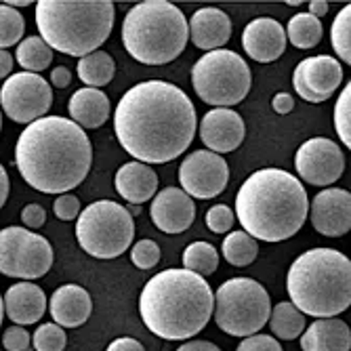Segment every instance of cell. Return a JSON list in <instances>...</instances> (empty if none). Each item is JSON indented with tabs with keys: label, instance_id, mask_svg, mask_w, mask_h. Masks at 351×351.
Instances as JSON below:
<instances>
[{
	"label": "cell",
	"instance_id": "48",
	"mask_svg": "<svg viewBox=\"0 0 351 351\" xmlns=\"http://www.w3.org/2000/svg\"><path fill=\"white\" fill-rule=\"evenodd\" d=\"M328 13V3H324V0H313V3H309V15H313L315 19H320Z\"/></svg>",
	"mask_w": 351,
	"mask_h": 351
},
{
	"label": "cell",
	"instance_id": "37",
	"mask_svg": "<svg viewBox=\"0 0 351 351\" xmlns=\"http://www.w3.org/2000/svg\"><path fill=\"white\" fill-rule=\"evenodd\" d=\"M236 223V215L228 204H217L206 213V228L215 234H226Z\"/></svg>",
	"mask_w": 351,
	"mask_h": 351
},
{
	"label": "cell",
	"instance_id": "2",
	"mask_svg": "<svg viewBox=\"0 0 351 351\" xmlns=\"http://www.w3.org/2000/svg\"><path fill=\"white\" fill-rule=\"evenodd\" d=\"M90 162V139L76 122L61 116L27 124L15 145V165L23 181L43 194H68L86 179Z\"/></svg>",
	"mask_w": 351,
	"mask_h": 351
},
{
	"label": "cell",
	"instance_id": "4",
	"mask_svg": "<svg viewBox=\"0 0 351 351\" xmlns=\"http://www.w3.org/2000/svg\"><path fill=\"white\" fill-rule=\"evenodd\" d=\"M215 297L208 282L187 269L156 274L139 295V315L149 332L167 341H187L210 322Z\"/></svg>",
	"mask_w": 351,
	"mask_h": 351
},
{
	"label": "cell",
	"instance_id": "11",
	"mask_svg": "<svg viewBox=\"0 0 351 351\" xmlns=\"http://www.w3.org/2000/svg\"><path fill=\"white\" fill-rule=\"evenodd\" d=\"M53 265V248L47 238L25 228L0 230V274L23 282L43 278Z\"/></svg>",
	"mask_w": 351,
	"mask_h": 351
},
{
	"label": "cell",
	"instance_id": "40",
	"mask_svg": "<svg viewBox=\"0 0 351 351\" xmlns=\"http://www.w3.org/2000/svg\"><path fill=\"white\" fill-rule=\"evenodd\" d=\"M55 217L61 221H72L80 215V200L74 194H61L53 204Z\"/></svg>",
	"mask_w": 351,
	"mask_h": 351
},
{
	"label": "cell",
	"instance_id": "20",
	"mask_svg": "<svg viewBox=\"0 0 351 351\" xmlns=\"http://www.w3.org/2000/svg\"><path fill=\"white\" fill-rule=\"evenodd\" d=\"M5 313L15 326H29L40 322L47 309V295L40 286L32 282H17L7 291L5 299Z\"/></svg>",
	"mask_w": 351,
	"mask_h": 351
},
{
	"label": "cell",
	"instance_id": "24",
	"mask_svg": "<svg viewBox=\"0 0 351 351\" xmlns=\"http://www.w3.org/2000/svg\"><path fill=\"white\" fill-rule=\"evenodd\" d=\"M303 351H349L351 330L343 320L337 317H320L301 337Z\"/></svg>",
	"mask_w": 351,
	"mask_h": 351
},
{
	"label": "cell",
	"instance_id": "29",
	"mask_svg": "<svg viewBox=\"0 0 351 351\" xmlns=\"http://www.w3.org/2000/svg\"><path fill=\"white\" fill-rule=\"evenodd\" d=\"M286 32V40H291L297 49H313L322 40V21L315 19L309 13H297L291 21Z\"/></svg>",
	"mask_w": 351,
	"mask_h": 351
},
{
	"label": "cell",
	"instance_id": "33",
	"mask_svg": "<svg viewBox=\"0 0 351 351\" xmlns=\"http://www.w3.org/2000/svg\"><path fill=\"white\" fill-rule=\"evenodd\" d=\"M23 15L9 5H0V49L7 51V47L19 45V40L23 38Z\"/></svg>",
	"mask_w": 351,
	"mask_h": 351
},
{
	"label": "cell",
	"instance_id": "7",
	"mask_svg": "<svg viewBox=\"0 0 351 351\" xmlns=\"http://www.w3.org/2000/svg\"><path fill=\"white\" fill-rule=\"evenodd\" d=\"M189 40L183 11L167 0H145L135 5L122 21V45L135 61L165 66L177 59Z\"/></svg>",
	"mask_w": 351,
	"mask_h": 351
},
{
	"label": "cell",
	"instance_id": "36",
	"mask_svg": "<svg viewBox=\"0 0 351 351\" xmlns=\"http://www.w3.org/2000/svg\"><path fill=\"white\" fill-rule=\"evenodd\" d=\"M131 261L139 267V269H152L160 261V248L154 240H139L133 248H131Z\"/></svg>",
	"mask_w": 351,
	"mask_h": 351
},
{
	"label": "cell",
	"instance_id": "8",
	"mask_svg": "<svg viewBox=\"0 0 351 351\" xmlns=\"http://www.w3.org/2000/svg\"><path fill=\"white\" fill-rule=\"evenodd\" d=\"M215 297V322L232 337L257 335L269 320L271 301L269 295L257 280L232 278L223 282Z\"/></svg>",
	"mask_w": 351,
	"mask_h": 351
},
{
	"label": "cell",
	"instance_id": "35",
	"mask_svg": "<svg viewBox=\"0 0 351 351\" xmlns=\"http://www.w3.org/2000/svg\"><path fill=\"white\" fill-rule=\"evenodd\" d=\"M32 343H34L36 351H63L68 343V337L63 332L61 326L53 324H40L32 337Z\"/></svg>",
	"mask_w": 351,
	"mask_h": 351
},
{
	"label": "cell",
	"instance_id": "50",
	"mask_svg": "<svg viewBox=\"0 0 351 351\" xmlns=\"http://www.w3.org/2000/svg\"><path fill=\"white\" fill-rule=\"evenodd\" d=\"M3 317H5V305H3V297H0V324H3Z\"/></svg>",
	"mask_w": 351,
	"mask_h": 351
},
{
	"label": "cell",
	"instance_id": "6",
	"mask_svg": "<svg viewBox=\"0 0 351 351\" xmlns=\"http://www.w3.org/2000/svg\"><path fill=\"white\" fill-rule=\"evenodd\" d=\"M116 9L110 0H40L36 3V25L40 38L55 51L86 57L112 34Z\"/></svg>",
	"mask_w": 351,
	"mask_h": 351
},
{
	"label": "cell",
	"instance_id": "30",
	"mask_svg": "<svg viewBox=\"0 0 351 351\" xmlns=\"http://www.w3.org/2000/svg\"><path fill=\"white\" fill-rule=\"evenodd\" d=\"M223 257L228 259L234 267H246L250 265L259 254V244L254 238H250L246 232H232L223 240Z\"/></svg>",
	"mask_w": 351,
	"mask_h": 351
},
{
	"label": "cell",
	"instance_id": "26",
	"mask_svg": "<svg viewBox=\"0 0 351 351\" xmlns=\"http://www.w3.org/2000/svg\"><path fill=\"white\" fill-rule=\"evenodd\" d=\"M116 74V63L110 53L106 51H95L82 59H78V78L88 88H99L112 82Z\"/></svg>",
	"mask_w": 351,
	"mask_h": 351
},
{
	"label": "cell",
	"instance_id": "42",
	"mask_svg": "<svg viewBox=\"0 0 351 351\" xmlns=\"http://www.w3.org/2000/svg\"><path fill=\"white\" fill-rule=\"evenodd\" d=\"M106 351H145V349H143V345H141L137 339H133V337H120V339L112 341V343L108 345Z\"/></svg>",
	"mask_w": 351,
	"mask_h": 351
},
{
	"label": "cell",
	"instance_id": "19",
	"mask_svg": "<svg viewBox=\"0 0 351 351\" xmlns=\"http://www.w3.org/2000/svg\"><path fill=\"white\" fill-rule=\"evenodd\" d=\"M286 32L280 21L271 17L252 19L242 32V47L246 55L259 63L276 61L286 51Z\"/></svg>",
	"mask_w": 351,
	"mask_h": 351
},
{
	"label": "cell",
	"instance_id": "45",
	"mask_svg": "<svg viewBox=\"0 0 351 351\" xmlns=\"http://www.w3.org/2000/svg\"><path fill=\"white\" fill-rule=\"evenodd\" d=\"M177 351H221V349L210 341H187Z\"/></svg>",
	"mask_w": 351,
	"mask_h": 351
},
{
	"label": "cell",
	"instance_id": "49",
	"mask_svg": "<svg viewBox=\"0 0 351 351\" xmlns=\"http://www.w3.org/2000/svg\"><path fill=\"white\" fill-rule=\"evenodd\" d=\"M7 5H9V7H11V5H13V7H27V5H32V3H29V0H15V3H7Z\"/></svg>",
	"mask_w": 351,
	"mask_h": 351
},
{
	"label": "cell",
	"instance_id": "51",
	"mask_svg": "<svg viewBox=\"0 0 351 351\" xmlns=\"http://www.w3.org/2000/svg\"><path fill=\"white\" fill-rule=\"evenodd\" d=\"M286 5H289V7H299L303 3H301V0H291V3H286Z\"/></svg>",
	"mask_w": 351,
	"mask_h": 351
},
{
	"label": "cell",
	"instance_id": "23",
	"mask_svg": "<svg viewBox=\"0 0 351 351\" xmlns=\"http://www.w3.org/2000/svg\"><path fill=\"white\" fill-rule=\"evenodd\" d=\"M116 191L131 204H143L156 196L158 175L152 167L143 162H126L116 173Z\"/></svg>",
	"mask_w": 351,
	"mask_h": 351
},
{
	"label": "cell",
	"instance_id": "14",
	"mask_svg": "<svg viewBox=\"0 0 351 351\" xmlns=\"http://www.w3.org/2000/svg\"><path fill=\"white\" fill-rule=\"evenodd\" d=\"M295 167L303 181L326 187L341 179L345 171V156L335 141L326 137H313L297 149Z\"/></svg>",
	"mask_w": 351,
	"mask_h": 351
},
{
	"label": "cell",
	"instance_id": "34",
	"mask_svg": "<svg viewBox=\"0 0 351 351\" xmlns=\"http://www.w3.org/2000/svg\"><path fill=\"white\" fill-rule=\"evenodd\" d=\"M335 129L339 139L347 145V149L351 147V82H347V86L341 90L337 106H335Z\"/></svg>",
	"mask_w": 351,
	"mask_h": 351
},
{
	"label": "cell",
	"instance_id": "12",
	"mask_svg": "<svg viewBox=\"0 0 351 351\" xmlns=\"http://www.w3.org/2000/svg\"><path fill=\"white\" fill-rule=\"evenodd\" d=\"M53 106V88L40 76L32 72L11 74L0 88V108L19 124H32L47 116Z\"/></svg>",
	"mask_w": 351,
	"mask_h": 351
},
{
	"label": "cell",
	"instance_id": "39",
	"mask_svg": "<svg viewBox=\"0 0 351 351\" xmlns=\"http://www.w3.org/2000/svg\"><path fill=\"white\" fill-rule=\"evenodd\" d=\"M236 351H282L280 341L274 339L271 335H252L246 337Z\"/></svg>",
	"mask_w": 351,
	"mask_h": 351
},
{
	"label": "cell",
	"instance_id": "52",
	"mask_svg": "<svg viewBox=\"0 0 351 351\" xmlns=\"http://www.w3.org/2000/svg\"><path fill=\"white\" fill-rule=\"evenodd\" d=\"M137 213H139V206H137V204H133V206H131V217H133V215H137Z\"/></svg>",
	"mask_w": 351,
	"mask_h": 351
},
{
	"label": "cell",
	"instance_id": "17",
	"mask_svg": "<svg viewBox=\"0 0 351 351\" xmlns=\"http://www.w3.org/2000/svg\"><path fill=\"white\" fill-rule=\"evenodd\" d=\"M246 124L232 108H215L204 114L200 122V139L215 154H230L242 145Z\"/></svg>",
	"mask_w": 351,
	"mask_h": 351
},
{
	"label": "cell",
	"instance_id": "32",
	"mask_svg": "<svg viewBox=\"0 0 351 351\" xmlns=\"http://www.w3.org/2000/svg\"><path fill=\"white\" fill-rule=\"evenodd\" d=\"M330 40L339 59L349 66L351 63V5L343 7L339 15L335 17L332 29H330Z\"/></svg>",
	"mask_w": 351,
	"mask_h": 351
},
{
	"label": "cell",
	"instance_id": "38",
	"mask_svg": "<svg viewBox=\"0 0 351 351\" xmlns=\"http://www.w3.org/2000/svg\"><path fill=\"white\" fill-rule=\"evenodd\" d=\"M32 337L23 326H9L3 335V347L7 351H29Z\"/></svg>",
	"mask_w": 351,
	"mask_h": 351
},
{
	"label": "cell",
	"instance_id": "1",
	"mask_svg": "<svg viewBox=\"0 0 351 351\" xmlns=\"http://www.w3.org/2000/svg\"><path fill=\"white\" fill-rule=\"evenodd\" d=\"M196 108L187 95L165 80L129 88L116 106L114 131L137 162L165 165L181 156L196 137Z\"/></svg>",
	"mask_w": 351,
	"mask_h": 351
},
{
	"label": "cell",
	"instance_id": "15",
	"mask_svg": "<svg viewBox=\"0 0 351 351\" xmlns=\"http://www.w3.org/2000/svg\"><path fill=\"white\" fill-rule=\"evenodd\" d=\"M343 82L341 63L330 55H315L303 59L293 72V86L299 97L309 104H322Z\"/></svg>",
	"mask_w": 351,
	"mask_h": 351
},
{
	"label": "cell",
	"instance_id": "53",
	"mask_svg": "<svg viewBox=\"0 0 351 351\" xmlns=\"http://www.w3.org/2000/svg\"><path fill=\"white\" fill-rule=\"evenodd\" d=\"M0 131H3V114H0Z\"/></svg>",
	"mask_w": 351,
	"mask_h": 351
},
{
	"label": "cell",
	"instance_id": "21",
	"mask_svg": "<svg viewBox=\"0 0 351 351\" xmlns=\"http://www.w3.org/2000/svg\"><path fill=\"white\" fill-rule=\"evenodd\" d=\"M49 311L53 322L61 328H78L82 326L93 311L90 295L78 284H63L53 293Z\"/></svg>",
	"mask_w": 351,
	"mask_h": 351
},
{
	"label": "cell",
	"instance_id": "5",
	"mask_svg": "<svg viewBox=\"0 0 351 351\" xmlns=\"http://www.w3.org/2000/svg\"><path fill=\"white\" fill-rule=\"evenodd\" d=\"M286 291L303 315L335 317L351 305V263L335 248H311L293 261Z\"/></svg>",
	"mask_w": 351,
	"mask_h": 351
},
{
	"label": "cell",
	"instance_id": "10",
	"mask_svg": "<svg viewBox=\"0 0 351 351\" xmlns=\"http://www.w3.org/2000/svg\"><path fill=\"white\" fill-rule=\"evenodd\" d=\"M76 238L90 257L116 259L129 250L135 238V223L129 208L112 200H97L78 215Z\"/></svg>",
	"mask_w": 351,
	"mask_h": 351
},
{
	"label": "cell",
	"instance_id": "13",
	"mask_svg": "<svg viewBox=\"0 0 351 351\" xmlns=\"http://www.w3.org/2000/svg\"><path fill=\"white\" fill-rule=\"evenodd\" d=\"M179 183L189 198L210 200L228 187L230 167L223 156L208 149H196L181 162Z\"/></svg>",
	"mask_w": 351,
	"mask_h": 351
},
{
	"label": "cell",
	"instance_id": "27",
	"mask_svg": "<svg viewBox=\"0 0 351 351\" xmlns=\"http://www.w3.org/2000/svg\"><path fill=\"white\" fill-rule=\"evenodd\" d=\"M269 328L271 332L282 339V341H293L303 335L305 330V315L291 303V301H282L278 303L271 313H269Z\"/></svg>",
	"mask_w": 351,
	"mask_h": 351
},
{
	"label": "cell",
	"instance_id": "9",
	"mask_svg": "<svg viewBox=\"0 0 351 351\" xmlns=\"http://www.w3.org/2000/svg\"><path fill=\"white\" fill-rule=\"evenodd\" d=\"M191 84L204 104L230 108L248 95L252 74L242 55L228 49H217L196 61V66L191 68Z\"/></svg>",
	"mask_w": 351,
	"mask_h": 351
},
{
	"label": "cell",
	"instance_id": "28",
	"mask_svg": "<svg viewBox=\"0 0 351 351\" xmlns=\"http://www.w3.org/2000/svg\"><path fill=\"white\" fill-rule=\"evenodd\" d=\"M17 63L32 74L47 70L53 61V49L40 36H27L17 45Z\"/></svg>",
	"mask_w": 351,
	"mask_h": 351
},
{
	"label": "cell",
	"instance_id": "3",
	"mask_svg": "<svg viewBox=\"0 0 351 351\" xmlns=\"http://www.w3.org/2000/svg\"><path fill=\"white\" fill-rule=\"evenodd\" d=\"M309 200L303 183L282 169L254 171L238 189L236 217L244 232L263 242L293 238L307 219Z\"/></svg>",
	"mask_w": 351,
	"mask_h": 351
},
{
	"label": "cell",
	"instance_id": "16",
	"mask_svg": "<svg viewBox=\"0 0 351 351\" xmlns=\"http://www.w3.org/2000/svg\"><path fill=\"white\" fill-rule=\"evenodd\" d=\"M313 230L328 238H341L351 230V196L347 189L330 187L315 194L311 202Z\"/></svg>",
	"mask_w": 351,
	"mask_h": 351
},
{
	"label": "cell",
	"instance_id": "22",
	"mask_svg": "<svg viewBox=\"0 0 351 351\" xmlns=\"http://www.w3.org/2000/svg\"><path fill=\"white\" fill-rule=\"evenodd\" d=\"M189 38L202 51H217L232 38V21L228 13L215 7L198 9L187 21Z\"/></svg>",
	"mask_w": 351,
	"mask_h": 351
},
{
	"label": "cell",
	"instance_id": "25",
	"mask_svg": "<svg viewBox=\"0 0 351 351\" xmlns=\"http://www.w3.org/2000/svg\"><path fill=\"white\" fill-rule=\"evenodd\" d=\"M70 116L80 129H99L110 118V99L99 88H78L70 97Z\"/></svg>",
	"mask_w": 351,
	"mask_h": 351
},
{
	"label": "cell",
	"instance_id": "47",
	"mask_svg": "<svg viewBox=\"0 0 351 351\" xmlns=\"http://www.w3.org/2000/svg\"><path fill=\"white\" fill-rule=\"evenodd\" d=\"M9 189H11L9 175H7L5 167L0 165V208L5 206V202H7V198H9Z\"/></svg>",
	"mask_w": 351,
	"mask_h": 351
},
{
	"label": "cell",
	"instance_id": "43",
	"mask_svg": "<svg viewBox=\"0 0 351 351\" xmlns=\"http://www.w3.org/2000/svg\"><path fill=\"white\" fill-rule=\"evenodd\" d=\"M271 108H274V112H278V114H291L293 108H295L293 95H289V93H278L276 97L271 99Z\"/></svg>",
	"mask_w": 351,
	"mask_h": 351
},
{
	"label": "cell",
	"instance_id": "41",
	"mask_svg": "<svg viewBox=\"0 0 351 351\" xmlns=\"http://www.w3.org/2000/svg\"><path fill=\"white\" fill-rule=\"evenodd\" d=\"M47 221V210L40 204H27L21 210V223L25 226V230H38L45 226Z\"/></svg>",
	"mask_w": 351,
	"mask_h": 351
},
{
	"label": "cell",
	"instance_id": "18",
	"mask_svg": "<svg viewBox=\"0 0 351 351\" xmlns=\"http://www.w3.org/2000/svg\"><path fill=\"white\" fill-rule=\"evenodd\" d=\"M154 226L165 234H181L196 221V204L183 189L165 187L154 196L149 208Z\"/></svg>",
	"mask_w": 351,
	"mask_h": 351
},
{
	"label": "cell",
	"instance_id": "31",
	"mask_svg": "<svg viewBox=\"0 0 351 351\" xmlns=\"http://www.w3.org/2000/svg\"><path fill=\"white\" fill-rule=\"evenodd\" d=\"M219 267V254L208 242H191L183 252V269L198 276H210Z\"/></svg>",
	"mask_w": 351,
	"mask_h": 351
},
{
	"label": "cell",
	"instance_id": "44",
	"mask_svg": "<svg viewBox=\"0 0 351 351\" xmlns=\"http://www.w3.org/2000/svg\"><path fill=\"white\" fill-rule=\"evenodd\" d=\"M70 82H72V72L66 66H57L51 72V84L55 88H66V86H70Z\"/></svg>",
	"mask_w": 351,
	"mask_h": 351
},
{
	"label": "cell",
	"instance_id": "46",
	"mask_svg": "<svg viewBox=\"0 0 351 351\" xmlns=\"http://www.w3.org/2000/svg\"><path fill=\"white\" fill-rule=\"evenodd\" d=\"M11 72H13V55L9 51L0 49V80L9 78Z\"/></svg>",
	"mask_w": 351,
	"mask_h": 351
}]
</instances>
